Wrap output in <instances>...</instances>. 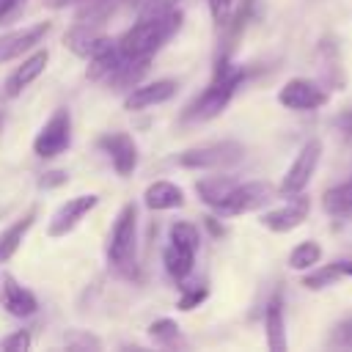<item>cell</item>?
Wrapping results in <instances>:
<instances>
[{
	"label": "cell",
	"mask_w": 352,
	"mask_h": 352,
	"mask_svg": "<svg viewBox=\"0 0 352 352\" xmlns=\"http://www.w3.org/2000/svg\"><path fill=\"white\" fill-rule=\"evenodd\" d=\"M248 77V69L234 63L231 55H217L214 60V72H212V80L206 82V88L192 96L184 110H182V124H204V121H212L217 118L228 102L234 99V94L239 91V85L245 82Z\"/></svg>",
	"instance_id": "cell-1"
},
{
	"label": "cell",
	"mask_w": 352,
	"mask_h": 352,
	"mask_svg": "<svg viewBox=\"0 0 352 352\" xmlns=\"http://www.w3.org/2000/svg\"><path fill=\"white\" fill-rule=\"evenodd\" d=\"M182 8L165 14V16H151V19H135L132 28H126L116 44H118V52L121 58H154L182 28Z\"/></svg>",
	"instance_id": "cell-2"
},
{
	"label": "cell",
	"mask_w": 352,
	"mask_h": 352,
	"mask_svg": "<svg viewBox=\"0 0 352 352\" xmlns=\"http://www.w3.org/2000/svg\"><path fill=\"white\" fill-rule=\"evenodd\" d=\"M104 256H107V267L126 278V280H138V204L126 201L107 234L104 242Z\"/></svg>",
	"instance_id": "cell-3"
},
{
	"label": "cell",
	"mask_w": 352,
	"mask_h": 352,
	"mask_svg": "<svg viewBox=\"0 0 352 352\" xmlns=\"http://www.w3.org/2000/svg\"><path fill=\"white\" fill-rule=\"evenodd\" d=\"M201 245V234L198 226L190 220H176L168 228V245L162 250V267L168 272L170 280H176L179 286L190 278L192 267H195V253Z\"/></svg>",
	"instance_id": "cell-4"
},
{
	"label": "cell",
	"mask_w": 352,
	"mask_h": 352,
	"mask_svg": "<svg viewBox=\"0 0 352 352\" xmlns=\"http://www.w3.org/2000/svg\"><path fill=\"white\" fill-rule=\"evenodd\" d=\"M245 160V146L239 140H212V143H198L173 157L179 168L187 170H226L234 168Z\"/></svg>",
	"instance_id": "cell-5"
},
{
	"label": "cell",
	"mask_w": 352,
	"mask_h": 352,
	"mask_svg": "<svg viewBox=\"0 0 352 352\" xmlns=\"http://www.w3.org/2000/svg\"><path fill=\"white\" fill-rule=\"evenodd\" d=\"M275 187L270 182H236L231 187V192L212 209L217 217H239V214H248V212H258L261 206H267L272 198H275Z\"/></svg>",
	"instance_id": "cell-6"
},
{
	"label": "cell",
	"mask_w": 352,
	"mask_h": 352,
	"mask_svg": "<svg viewBox=\"0 0 352 352\" xmlns=\"http://www.w3.org/2000/svg\"><path fill=\"white\" fill-rule=\"evenodd\" d=\"M72 146V110L55 107L33 138V154L41 160H55Z\"/></svg>",
	"instance_id": "cell-7"
},
{
	"label": "cell",
	"mask_w": 352,
	"mask_h": 352,
	"mask_svg": "<svg viewBox=\"0 0 352 352\" xmlns=\"http://www.w3.org/2000/svg\"><path fill=\"white\" fill-rule=\"evenodd\" d=\"M322 151H324V146H322L319 138L305 140L302 148L297 151V157L292 160V165L286 168L283 179H280V184H278V192L286 195V198H289V195H297V192H305V187L311 184V179H314V173H316V168H319Z\"/></svg>",
	"instance_id": "cell-8"
},
{
	"label": "cell",
	"mask_w": 352,
	"mask_h": 352,
	"mask_svg": "<svg viewBox=\"0 0 352 352\" xmlns=\"http://www.w3.org/2000/svg\"><path fill=\"white\" fill-rule=\"evenodd\" d=\"M327 99H330V91L319 80H308V77H292L278 91V102L286 110H297V113L319 110L327 104Z\"/></svg>",
	"instance_id": "cell-9"
},
{
	"label": "cell",
	"mask_w": 352,
	"mask_h": 352,
	"mask_svg": "<svg viewBox=\"0 0 352 352\" xmlns=\"http://www.w3.org/2000/svg\"><path fill=\"white\" fill-rule=\"evenodd\" d=\"M96 148L110 160L113 170L121 179L132 176L138 162H140V148H138L135 138L126 135V132H104V135H99L96 138Z\"/></svg>",
	"instance_id": "cell-10"
},
{
	"label": "cell",
	"mask_w": 352,
	"mask_h": 352,
	"mask_svg": "<svg viewBox=\"0 0 352 352\" xmlns=\"http://www.w3.org/2000/svg\"><path fill=\"white\" fill-rule=\"evenodd\" d=\"M96 204H99V195H96V192H82V195L66 198V201L52 212V217H50V223H47V234H50L52 239H60V236L72 234V231L80 226V220H82L88 212L96 209Z\"/></svg>",
	"instance_id": "cell-11"
},
{
	"label": "cell",
	"mask_w": 352,
	"mask_h": 352,
	"mask_svg": "<svg viewBox=\"0 0 352 352\" xmlns=\"http://www.w3.org/2000/svg\"><path fill=\"white\" fill-rule=\"evenodd\" d=\"M50 30H52V22H36V25H28V28L0 33V66L33 52L50 36Z\"/></svg>",
	"instance_id": "cell-12"
},
{
	"label": "cell",
	"mask_w": 352,
	"mask_h": 352,
	"mask_svg": "<svg viewBox=\"0 0 352 352\" xmlns=\"http://www.w3.org/2000/svg\"><path fill=\"white\" fill-rule=\"evenodd\" d=\"M316 69H319V82L327 91L346 88V69H344V58L336 36H322L316 41Z\"/></svg>",
	"instance_id": "cell-13"
},
{
	"label": "cell",
	"mask_w": 352,
	"mask_h": 352,
	"mask_svg": "<svg viewBox=\"0 0 352 352\" xmlns=\"http://www.w3.org/2000/svg\"><path fill=\"white\" fill-rule=\"evenodd\" d=\"M308 212H311V198L305 192H297V195H289V201L283 206H275V209L264 212L261 226L272 234H289V231H294L297 226H302L308 220Z\"/></svg>",
	"instance_id": "cell-14"
},
{
	"label": "cell",
	"mask_w": 352,
	"mask_h": 352,
	"mask_svg": "<svg viewBox=\"0 0 352 352\" xmlns=\"http://www.w3.org/2000/svg\"><path fill=\"white\" fill-rule=\"evenodd\" d=\"M0 308L14 319H30L38 311V297L11 272H0Z\"/></svg>",
	"instance_id": "cell-15"
},
{
	"label": "cell",
	"mask_w": 352,
	"mask_h": 352,
	"mask_svg": "<svg viewBox=\"0 0 352 352\" xmlns=\"http://www.w3.org/2000/svg\"><path fill=\"white\" fill-rule=\"evenodd\" d=\"M47 63H50V50L36 47L33 52H28V55L22 58V63L6 77V82H3V94H6L8 99H16L30 82H36V80L44 74Z\"/></svg>",
	"instance_id": "cell-16"
},
{
	"label": "cell",
	"mask_w": 352,
	"mask_h": 352,
	"mask_svg": "<svg viewBox=\"0 0 352 352\" xmlns=\"http://www.w3.org/2000/svg\"><path fill=\"white\" fill-rule=\"evenodd\" d=\"M176 88H179L176 80H154V82H146V85L140 82L132 91H126L124 110L138 113V110H146V107H154V104H165L176 96Z\"/></svg>",
	"instance_id": "cell-17"
},
{
	"label": "cell",
	"mask_w": 352,
	"mask_h": 352,
	"mask_svg": "<svg viewBox=\"0 0 352 352\" xmlns=\"http://www.w3.org/2000/svg\"><path fill=\"white\" fill-rule=\"evenodd\" d=\"M110 41V36L102 30V25H85V22H74L66 33H63V44L82 60H88L94 52H99L104 44Z\"/></svg>",
	"instance_id": "cell-18"
},
{
	"label": "cell",
	"mask_w": 352,
	"mask_h": 352,
	"mask_svg": "<svg viewBox=\"0 0 352 352\" xmlns=\"http://www.w3.org/2000/svg\"><path fill=\"white\" fill-rule=\"evenodd\" d=\"M36 217H38V206H30L25 214H19L16 220H11L6 228H0V264H8L16 250L22 248L25 236L30 234V228L36 226Z\"/></svg>",
	"instance_id": "cell-19"
},
{
	"label": "cell",
	"mask_w": 352,
	"mask_h": 352,
	"mask_svg": "<svg viewBox=\"0 0 352 352\" xmlns=\"http://www.w3.org/2000/svg\"><path fill=\"white\" fill-rule=\"evenodd\" d=\"M143 204L151 212H170L184 206V190L168 179H157L143 190Z\"/></svg>",
	"instance_id": "cell-20"
},
{
	"label": "cell",
	"mask_w": 352,
	"mask_h": 352,
	"mask_svg": "<svg viewBox=\"0 0 352 352\" xmlns=\"http://www.w3.org/2000/svg\"><path fill=\"white\" fill-rule=\"evenodd\" d=\"M264 336H267V346L272 352H286L289 341H286V316H283V294L275 292L267 302L264 311Z\"/></svg>",
	"instance_id": "cell-21"
},
{
	"label": "cell",
	"mask_w": 352,
	"mask_h": 352,
	"mask_svg": "<svg viewBox=\"0 0 352 352\" xmlns=\"http://www.w3.org/2000/svg\"><path fill=\"white\" fill-rule=\"evenodd\" d=\"M344 278H352V258H336L330 264H316V267L305 270L302 286L311 292H319V289H327Z\"/></svg>",
	"instance_id": "cell-22"
},
{
	"label": "cell",
	"mask_w": 352,
	"mask_h": 352,
	"mask_svg": "<svg viewBox=\"0 0 352 352\" xmlns=\"http://www.w3.org/2000/svg\"><path fill=\"white\" fill-rule=\"evenodd\" d=\"M148 69H151V58H126V60H121L116 66V72L104 82H107V88L126 94V91H132L135 85L143 82V77L148 74Z\"/></svg>",
	"instance_id": "cell-23"
},
{
	"label": "cell",
	"mask_w": 352,
	"mask_h": 352,
	"mask_svg": "<svg viewBox=\"0 0 352 352\" xmlns=\"http://www.w3.org/2000/svg\"><path fill=\"white\" fill-rule=\"evenodd\" d=\"M146 336L151 338V344H157L162 349H187V338L182 336L179 322L170 316H160V319L148 322Z\"/></svg>",
	"instance_id": "cell-24"
},
{
	"label": "cell",
	"mask_w": 352,
	"mask_h": 352,
	"mask_svg": "<svg viewBox=\"0 0 352 352\" xmlns=\"http://www.w3.org/2000/svg\"><path fill=\"white\" fill-rule=\"evenodd\" d=\"M121 60H124V58H121V52H118V44H116V38H110L99 52H94V55L88 58L85 74H88V80H94V82H104V80L116 72V66H118Z\"/></svg>",
	"instance_id": "cell-25"
},
{
	"label": "cell",
	"mask_w": 352,
	"mask_h": 352,
	"mask_svg": "<svg viewBox=\"0 0 352 352\" xmlns=\"http://www.w3.org/2000/svg\"><path fill=\"white\" fill-rule=\"evenodd\" d=\"M234 184H236L234 176H220V173H214V176H204V179H198V182H195V192H198V198H201L204 206L214 209V206L231 192Z\"/></svg>",
	"instance_id": "cell-26"
},
{
	"label": "cell",
	"mask_w": 352,
	"mask_h": 352,
	"mask_svg": "<svg viewBox=\"0 0 352 352\" xmlns=\"http://www.w3.org/2000/svg\"><path fill=\"white\" fill-rule=\"evenodd\" d=\"M322 209L333 217H352V179L327 187L322 195Z\"/></svg>",
	"instance_id": "cell-27"
},
{
	"label": "cell",
	"mask_w": 352,
	"mask_h": 352,
	"mask_svg": "<svg viewBox=\"0 0 352 352\" xmlns=\"http://www.w3.org/2000/svg\"><path fill=\"white\" fill-rule=\"evenodd\" d=\"M121 0H85L80 6H74V22H85V25H104Z\"/></svg>",
	"instance_id": "cell-28"
},
{
	"label": "cell",
	"mask_w": 352,
	"mask_h": 352,
	"mask_svg": "<svg viewBox=\"0 0 352 352\" xmlns=\"http://www.w3.org/2000/svg\"><path fill=\"white\" fill-rule=\"evenodd\" d=\"M322 245L319 242H314V239H302V242H297L294 248H292V253H289V267L294 270V272H305V270H311V267H316L319 261H322Z\"/></svg>",
	"instance_id": "cell-29"
},
{
	"label": "cell",
	"mask_w": 352,
	"mask_h": 352,
	"mask_svg": "<svg viewBox=\"0 0 352 352\" xmlns=\"http://www.w3.org/2000/svg\"><path fill=\"white\" fill-rule=\"evenodd\" d=\"M206 297H209V286H206V283H190V286L182 283V294H179V300H176V308H179V311H192V308H198Z\"/></svg>",
	"instance_id": "cell-30"
},
{
	"label": "cell",
	"mask_w": 352,
	"mask_h": 352,
	"mask_svg": "<svg viewBox=\"0 0 352 352\" xmlns=\"http://www.w3.org/2000/svg\"><path fill=\"white\" fill-rule=\"evenodd\" d=\"M327 346H333V349H352V314L330 327Z\"/></svg>",
	"instance_id": "cell-31"
},
{
	"label": "cell",
	"mask_w": 352,
	"mask_h": 352,
	"mask_svg": "<svg viewBox=\"0 0 352 352\" xmlns=\"http://www.w3.org/2000/svg\"><path fill=\"white\" fill-rule=\"evenodd\" d=\"M179 3H182V0H140V3H138V16H140V19L165 16V14L176 11Z\"/></svg>",
	"instance_id": "cell-32"
},
{
	"label": "cell",
	"mask_w": 352,
	"mask_h": 352,
	"mask_svg": "<svg viewBox=\"0 0 352 352\" xmlns=\"http://www.w3.org/2000/svg\"><path fill=\"white\" fill-rule=\"evenodd\" d=\"M63 344L69 346V349H102V341L94 336V333H88V330H69L66 336H63Z\"/></svg>",
	"instance_id": "cell-33"
},
{
	"label": "cell",
	"mask_w": 352,
	"mask_h": 352,
	"mask_svg": "<svg viewBox=\"0 0 352 352\" xmlns=\"http://www.w3.org/2000/svg\"><path fill=\"white\" fill-rule=\"evenodd\" d=\"M30 344H33L30 330H14V333H8L6 338H0V349H3V352H28Z\"/></svg>",
	"instance_id": "cell-34"
},
{
	"label": "cell",
	"mask_w": 352,
	"mask_h": 352,
	"mask_svg": "<svg viewBox=\"0 0 352 352\" xmlns=\"http://www.w3.org/2000/svg\"><path fill=\"white\" fill-rule=\"evenodd\" d=\"M206 3H209V11H212L214 25L223 30L226 22H228V16H231V11H234V6H236V0H206Z\"/></svg>",
	"instance_id": "cell-35"
},
{
	"label": "cell",
	"mask_w": 352,
	"mask_h": 352,
	"mask_svg": "<svg viewBox=\"0 0 352 352\" xmlns=\"http://www.w3.org/2000/svg\"><path fill=\"white\" fill-rule=\"evenodd\" d=\"M69 182V173L55 168V170H47L38 176V190H55V187H63Z\"/></svg>",
	"instance_id": "cell-36"
},
{
	"label": "cell",
	"mask_w": 352,
	"mask_h": 352,
	"mask_svg": "<svg viewBox=\"0 0 352 352\" xmlns=\"http://www.w3.org/2000/svg\"><path fill=\"white\" fill-rule=\"evenodd\" d=\"M28 0H0V25L11 22L22 8H25Z\"/></svg>",
	"instance_id": "cell-37"
},
{
	"label": "cell",
	"mask_w": 352,
	"mask_h": 352,
	"mask_svg": "<svg viewBox=\"0 0 352 352\" xmlns=\"http://www.w3.org/2000/svg\"><path fill=\"white\" fill-rule=\"evenodd\" d=\"M80 3H85V0H44V6L47 8H66V6H80Z\"/></svg>",
	"instance_id": "cell-38"
},
{
	"label": "cell",
	"mask_w": 352,
	"mask_h": 352,
	"mask_svg": "<svg viewBox=\"0 0 352 352\" xmlns=\"http://www.w3.org/2000/svg\"><path fill=\"white\" fill-rule=\"evenodd\" d=\"M126 3H135V6H138V3H140V0H126Z\"/></svg>",
	"instance_id": "cell-39"
},
{
	"label": "cell",
	"mask_w": 352,
	"mask_h": 352,
	"mask_svg": "<svg viewBox=\"0 0 352 352\" xmlns=\"http://www.w3.org/2000/svg\"><path fill=\"white\" fill-rule=\"evenodd\" d=\"M0 124H3V116H0Z\"/></svg>",
	"instance_id": "cell-40"
}]
</instances>
